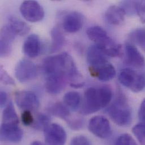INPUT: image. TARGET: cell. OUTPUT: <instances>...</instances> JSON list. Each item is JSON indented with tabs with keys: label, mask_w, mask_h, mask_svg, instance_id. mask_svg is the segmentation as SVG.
I'll return each instance as SVG.
<instances>
[{
	"label": "cell",
	"mask_w": 145,
	"mask_h": 145,
	"mask_svg": "<svg viewBox=\"0 0 145 145\" xmlns=\"http://www.w3.org/2000/svg\"><path fill=\"white\" fill-rule=\"evenodd\" d=\"M21 119L23 124L25 126L33 125L35 121V119L31 112L28 110H25L22 112Z\"/></svg>",
	"instance_id": "f546056e"
},
{
	"label": "cell",
	"mask_w": 145,
	"mask_h": 145,
	"mask_svg": "<svg viewBox=\"0 0 145 145\" xmlns=\"http://www.w3.org/2000/svg\"><path fill=\"white\" fill-rule=\"evenodd\" d=\"M120 7L123 10L125 15H133L136 13V1H124L120 3Z\"/></svg>",
	"instance_id": "4316f807"
},
{
	"label": "cell",
	"mask_w": 145,
	"mask_h": 145,
	"mask_svg": "<svg viewBox=\"0 0 145 145\" xmlns=\"http://www.w3.org/2000/svg\"><path fill=\"white\" fill-rule=\"evenodd\" d=\"M41 44L39 36L36 34L29 35L23 45V52L27 56L34 58L39 56L41 52Z\"/></svg>",
	"instance_id": "5bb4252c"
},
{
	"label": "cell",
	"mask_w": 145,
	"mask_h": 145,
	"mask_svg": "<svg viewBox=\"0 0 145 145\" xmlns=\"http://www.w3.org/2000/svg\"><path fill=\"white\" fill-rule=\"evenodd\" d=\"M50 35L52 37L50 53H53L62 48L65 42V38L62 32L57 27H54L52 29Z\"/></svg>",
	"instance_id": "44dd1931"
},
{
	"label": "cell",
	"mask_w": 145,
	"mask_h": 145,
	"mask_svg": "<svg viewBox=\"0 0 145 145\" xmlns=\"http://www.w3.org/2000/svg\"><path fill=\"white\" fill-rule=\"evenodd\" d=\"M16 36L7 24L2 28L0 38V55L1 57H7L10 54L12 43Z\"/></svg>",
	"instance_id": "7c38bea8"
},
{
	"label": "cell",
	"mask_w": 145,
	"mask_h": 145,
	"mask_svg": "<svg viewBox=\"0 0 145 145\" xmlns=\"http://www.w3.org/2000/svg\"><path fill=\"white\" fill-rule=\"evenodd\" d=\"M108 114L111 119L118 125L127 127L132 120L131 108L125 95L119 92L114 101L107 109Z\"/></svg>",
	"instance_id": "7a4b0ae2"
},
{
	"label": "cell",
	"mask_w": 145,
	"mask_h": 145,
	"mask_svg": "<svg viewBox=\"0 0 145 145\" xmlns=\"http://www.w3.org/2000/svg\"><path fill=\"white\" fill-rule=\"evenodd\" d=\"M1 81L8 85H15V83L13 78L8 75V74L6 72L2 67L1 68Z\"/></svg>",
	"instance_id": "1f68e13d"
},
{
	"label": "cell",
	"mask_w": 145,
	"mask_h": 145,
	"mask_svg": "<svg viewBox=\"0 0 145 145\" xmlns=\"http://www.w3.org/2000/svg\"><path fill=\"white\" fill-rule=\"evenodd\" d=\"M127 62L136 67H142L145 64V60L142 54L131 42H127L125 45Z\"/></svg>",
	"instance_id": "2e32d148"
},
{
	"label": "cell",
	"mask_w": 145,
	"mask_h": 145,
	"mask_svg": "<svg viewBox=\"0 0 145 145\" xmlns=\"http://www.w3.org/2000/svg\"><path fill=\"white\" fill-rule=\"evenodd\" d=\"M16 123H2L1 126V140L3 141L18 143L23 137V131Z\"/></svg>",
	"instance_id": "9c48e42d"
},
{
	"label": "cell",
	"mask_w": 145,
	"mask_h": 145,
	"mask_svg": "<svg viewBox=\"0 0 145 145\" xmlns=\"http://www.w3.org/2000/svg\"><path fill=\"white\" fill-rule=\"evenodd\" d=\"M125 14L123 10L118 6L112 5L108 8L105 14L106 20L110 24L119 25L123 23Z\"/></svg>",
	"instance_id": "ac0fdd59"
},
{
	"label": "cell",
	"mask_w": 145,
	"mask_h": 145,
	"mask_svg": "<svg viewBox=\"0 0 145 145\" xmlns=\"http://www.w3.org/2000/svg\"><path fill=\"white\" fill-rule=\"evenodd\" d=\"M129 38L133 42L145 49V27L138 28L132 31L129 35Z\"/></svg>",
	"instance_id": "cb8c5ba5"
},
{
	"label": "cell",
	"mask_w": 145,
	"mask_h": 145,
	"mask_svg": "<svg viewBox=\"0 0 145 145\" xmlns=\"http://www.w3.org/2000/svg\"><path fill=\"white\" fill-rule=\"evenodd\" d=\"M50 118L44 114H39L37 115L35 120L33 127L38 131H44L45 128L50 124Z\"/></svg>",
	"instance_id": "d4e9b609"
},
{
	"label": "cell",
	"mask_w": 145,
	"mask_h": 145,
	"mask_svg": "<svg viewBox=\"0 0 145 145\" xmlns=\"http://www.w3.org/2000/svg\"><path fill=\"white\" fill-rule=\"evenodd\" d=\"M114 145H138L134 138L129 134H123L116 140Z\"/></svg>",
	"instance_id": "83f0119b"
},
{
	"label": "cell",
	"mask_w": 145,
	"mask_h": 145,
	"mask_svg": "<svg viewBox=\"0 0 145 145\" xmlns=\"http://www.w3.org/2000/svg\"><path fill=\"white\" fill-rule=\"evenodd\" d=\"M7 25L16 36L25 35L28 33L30 30V28L27 23L19 18L14 16L9 17Z\"/></svg>",
	"instance_id": "ffe728a7"
},
{
	"label": "cell",
	"mask_w": 145,
	"mask_h": 145,
	"mask_svg": "<svg viewBox=\"0 0 145 145\" xmlns=\"http://www.w3.org/2000/svg\"><path fill=\"white\" fill-rule=\"evenodd\" d=\"M7 95L6 93L2 90L0 93V104H1V107H2L5 105L7 102Z\"/></svg>",
	"instance_id": "e575fe53"
},
{
	"label": "cell",
	"mask_w": 145,
	"mask_h": 145,
	"mask_svg": "<svg viewBox=\"0 0 145 145\" xmlns=\"http://www.w3.org/2000/svg\"><path fill=\"white\" fill-rule=\"evenodd\" d=\"M70 145H91V143L88 137L81 135L73 137Z\"/></svg>",
	"instance_id": "4dcf8cb0"
},
{
	"label": "cell",
	"mask_w": 145,
	"mask_h": 145,
	"mask_svg": "<svg viewBox=\"0 0 145 145\" xmlns=\"http://www.w3.org/2000/svg\"><path fill=\"white\" fill-rule=\"evenodd\" d=\"M90 74L101 81H108L113 79L116 72L114 66L108 62L95 67H89Z\"/></svg>",
	"instance_id": "4fadbf2b"
},
{
	"label": "cell",
	"mask_w": 145,
	"mask_h": 145,
	"mask_svg": "<svg viewBox=\"0 0 145 145\" xmlns=\"http://www.w3.org/2000/svg\"><path fill=\"white\" fill-rule=\"evenodd\" d=\"M136 13L141 21L145 23V1H136Z\"/></svg>",
	"instance_id": "f1b7e54d"
},
{
	"label": "cell",
	"mask_w": 145,
	"mask_h": 145,
	"mask_svg": "<svg viewBox=\"0 0 145 145\" xmlns=\"http://www.w3.org/2000/svg\"><path fill=\"white\" fill-rule=\"evenodd\" d=\"M48 111L53 116L63 119L66 121L71 118L69 107L61 102H56L51 105L48 108Z\"/></svg>",
	"instance_id": "d6986e66"
},
{
	"label": "cell",
	"mask_w": 145,
	"mask_h": 145,
	"mask_svg": "<svg viewBox=\"0 0 145 145\" xmlns=\"http://www.w3.org/2000/svg\"><path fill=\"white\" fill-rule=\"evenodd\" d=\"M15 101L18 107L24 111H36L40 106V101L38 97L31 91L21 90L16 91L15 94Z\"/></svg>",
	"instance_id": "52a82bcc"
},
{
	"label": "cell",
	"mask_w": 145,
	"mask_h": 145,
	"mask_svg": "<svg viewBox=\"0 0 145 145\" xmlns=\"http://www.w3.org/2000/svg\"><path fill=\"white\" fill-rule=\"evenodd\" d=\"M65 104L73 111L77 110L81 103V97L79 93L70 91L66 93L63 97Z\"/></svg>",
	"instance_id": "7402d4cb"
},
{
	"label": "cell",
	"mask_w": 145,
	"mask_h": 145,
	"mask_svg": "<svg viewBox=\"0 0 145 145\" xmlns=\"http://www.w3.org/2000/svg\"><path fill=\"white\" fill-rule=\"evenodd\" d=\"M45 141L48 145H65L67 134L62 126L56 123L50 124L44 131Z\"/></svg>",
	"instance_id": "ba28073f"
},
{
	"label": "cell",
	"mask_w": 145,
	"mask_h": 145,
	"mask_svg": "<svg viewBox=\"0 0 145 145\" xmlns=\"http://www.w3.org/2000/svg\"><path fill=\"white\" fill-rule=\"evenodd\" d=\"M112 98V91L107 86L89 88L84 92L80 112L84 115L95 113L107 107Z\"/></svg>",
	"instance_id": "6da1fadb"
},
{
	"label": "cell",
	"mask_w": 145,
	"mask_h": 145,
	"mask_svg": "<svg viewBox=\"0 0 145 145\" xmlns=\"http://www.w3.org/2000/svg\"><path fill=\"white\" fill-rule=\"evenodd\" d=\"M23 17L29 22H38L43 19L45 12L40 4L36 1H24L20 6Z\"/></svg>",
	"instance_id": "277c9868"
},
{
	"label": "cell",
	"mask_w": 145,
	"mask_h": 145,
	"mask_svg": "<svg viewBox=\"0 0 145 145\" xmlns=\"http://www.w3.org/2000/svg\"><path fill=\"white\" fill-rule=\"evenodd\" d=\"M69 126L73 130H78L82 128L84 125V121L80 118L74 119L71 118L68 121H67Z\"/></svg>",
	"instance_id": "d6a6232c"
},
{
	"label": "cell",
	"mask_w": 145,
	"mask_h": 145,
	"mask_svg": "<svg viewBox=\"0 0 145 145\" xmlns=\"http://www.w3.org/2000/svg\"><path fill=\"white\" fill-rule=\"evenodd\" d=\"M86 60L91 67H95L108 62L107 56L97 44L90 46L86 52Z\"/></svg>",
	"instance_id": "9a60e30c"
},
{
	"label": "cell",
	"mask_w": 145,
	"mask_h": 145,
	"mask_svg": "<svg viewBox=\"0 0 145 145\" xmlns=\"http://www.w3.org/2000/svg\"><path fill=\"white\" fill-rule=\"evenodd\" d=\"M84 18L77 12H72L67 14L63 22V28L69 33H76L82 27Z\"/></svg>",
	"instance_id": "e0dca14e"
},
{
	"label": "cell",
	"mask_w": 145,
	"mask_h": 145,
	"mask_svg": "<svg viewBox=\"0 0 145 145\" xmlns=\"http://www.w3.org/2000/svg\"><path fill=\"white\" fill-rule=\"evenodd\" d=\"M86 35L90 40L102 48H106L114 42L107 32L99 26L89 27L86 31Z\"/></svg>",
	"instance_id": "8fae6325"
},
{
	"label": "cell",
	"mask_w": 145,
	"mask_h": 145,
	"mask_svg": "<svg viewBox=\"0 0 145 145\" xmlns=\"http://www.w3.org/2000/svg\"><path fill=\"white\" fill-rule=\"evenodd\" d=\"M37 74L35 64L28 59L20 60L15 68V77L21 83L27 82L33 80Z\"/></svg>",
	"instance_id": "8992f818"
},
{
	"label": "cell",
	"mask_w": 145,
	"mask_h": 145,
	"mask_svg": "<svg viewBox=\"0 0 145 145\" xmlns=\"http://www.w3.org/2000/svg\"><path fill=\"white\" fill-rule=\"evenodd\" d=\"M119 82L133 92L142 91L145 88V74L131 69L122 70L119 74Z\"/></svg>",
	"instance_id": "3957f363"
},
{
	"label": "cell",
	"mask_w": 145,
	"mask_h": 145,
	"mask_svg": "<svg viewBox=\"0 0 145 145\" xmlns=\"http://www.w3.org/2000/svg\"><path fill=\"white\" fill-rule=\"evenodd\" d=\"M31 145H44V144H42L41 142L39 141H33L31 143Z\"/></svg>",
	"instance_id": "d590c367"
},
{
	"label": "cell",
	"mask_w": 145,
	"mask_h": 145,
	"mask_svg": "<svg viewBox=\"0 0 145 145\" xmlns=\"http://www.w3.org/2000/svg\"><path fill=\"white\" fill-rule=\"evenodd\" d=\"M46 76V90L51 94L61 93L69 81L67 75L63 73H56Z\"/></svg>",
	"instance_id": "30bf717a"
},
{
	"label": "cell",
	"mask_w": 145,
	"mask_h": 145,
	"mask_svg": "<svg viewBox=\"0 0 145 145\" xmlns=\"http://www.w3.org/2000/svg\"><path fill=\"white\" fill-rule=\"evenodd\" d=\"M132 131L140 144L145 145V123L140 122L135 125Z\"/></svg>",
	"instance_id": "484cf974"
},
{
	"label": "cell",
	"mask_w": 145,
	"mask_h": 145,
	"mask_svg": "<svg viewBox=\"0 0 145 145\" xmlns=\"http://www.w3.org/2000/svg\"><path fill=\"white\" fill-rule=\"evenodd\" d=\"M88 129L93 135L102 139L107 138L112 134L110 123L103 116L93 117L89 121Z\"/></svg>",
	"instance_id": "5b68a950"
},
{
	"label": "cell",
	"mask_w": 145,
	"mask_h": 145,
	"mask_svg": "<svg viewBox=\"0 0 145 145\" xmlns=\"http://www.w3.org/2000/svg\"><path fill=\"white\" fill-rule=\"evenodd\" d=\"M138 118L141 122L145 123V98L141 103L138 110Z\"/></svg>",
	"instance_id": "836d02e7"
},
{
	"label": "cell",
	"mask_w": 145,
	"mask_h": 145,
	"mask_svg": "<svg viewBox=\"0 0 145 145\" xmlns=\"http://www.w3.org/2000/svg\"><path fill=\"white\" fill-rule=\"evenodd\" d=\"M2 123H19V120L18 115L16 112L14 105L11 102H10L6 106L5 108L3 111Z\"/></svg>",
	"instance_id": "603a6c76"
}]
</instances>
